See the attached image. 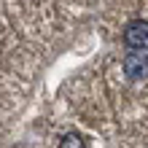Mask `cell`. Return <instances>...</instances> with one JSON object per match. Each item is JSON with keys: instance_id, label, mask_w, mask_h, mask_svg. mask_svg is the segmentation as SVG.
Listing matches in <instances>:
<instances>
[{"instance_id": "2", "label": "cell", "mask_w": 148, "mask_h": 148, "mask_svg": "<svg viewBox=\"0 0 148 148\" xmlns=\"http://www.w3.org/2000/svg\"><path fill=\"white\" fill-rule=\"evenodd\" d=\"M121 70H124V75L129 81H143V78H148V57L143 51H132V54L124 57Z\"/></svg>"}, {"instance_id": "1", "label": "cell", "mask_w": 148, "mask_h": 148, "mask_svg": "<svg viewBox=\"0 0 148 148\" xmlns=\"http://www.w3.org/2000/svg\"><path fill=\"white\" fill-rule=\"evenodd\" d=\"M124 43L129 49L145 51L148 49V22L145 19H135L124 27Z\"/></svg>"}, {"instance_id": "3", "label": "cell", "mask_w": 148, "mask_h": 148, "mask_svg": "<svg viewBox=\"0 0 148 148\" xmlns=\"http://www.w3.org/2000/svg\"><path fill=\"white\" fill-rule=\"evenodd\" d=\"M59 148H86V145H84V140H81V135L70 132V135H65V137H62Z\"/></svg>"}]
</instances>
